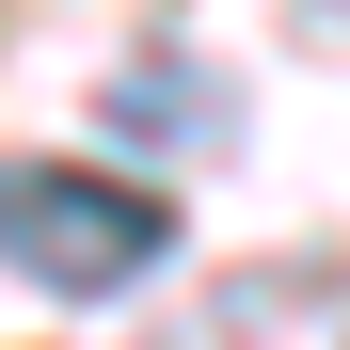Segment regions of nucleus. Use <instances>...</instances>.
<instances>
[{"instance_id": "nucleus-1", "label": "nucleus", "mask_w": 350, "mask_h": 350, "mask_svg": "<svg viewBox=\"0 0 350 350\" xmlns=\"http://www.w3.org/2000/svg\"><path fill=\"white\" fill-rule=\"evenodd\" d=\"M175 255V207L128 191V175H64V159H0V271L64 286V303H111Z\"/></svg>"}, {"instance_id": "nucleus-2", "label": "nucleus", "mask_w": 350, "mask_h": 350, "mask_svg": "<svg viewBox=\"0 0 350 350\" xmlns=\"http://www.w3.org/2000/svg\"><path fill=\"white\" fill-rule=\"evenodd\" d=\"M111 128L128 144H239V96H223L207 64H175V48H144V64L111 80Z\"/></svg>"}]
</instances>
